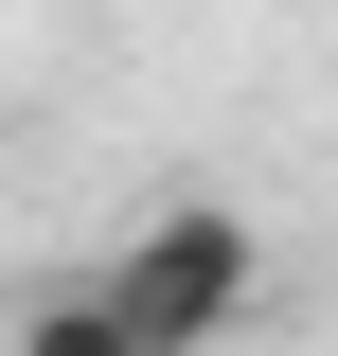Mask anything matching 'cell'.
<instances>
[{"label":"cell","mask_w":338,"mask_h":356,"mask_svg":"<svg viewBox=\"0 0 338 356\" xmlns=\"http://www.w3.org/2000/svg\"><path fill=\"white\" fill-rule=\"evenodd\" d=\"M107 285H125V321H143L161 356H214L232 321L267 303V232L232 214V196H161V214L107 250Z\"/></svg>","instance_id":"cell-1"},{"label":"cell","mask_w":338,"mask_h":356,"mask_svg":"<svg viewBox=\"0 0 338 356\" xmlns=\"http://www.w3.org/2000/svg\"><path fill=\"white\" fill-rule=\"evenodd\" d=\"M18 356H161V339H143L125 285L89 267V285H36V303H18Z\"/></svg>","instance_id":"cell-2"}]
</instances>
